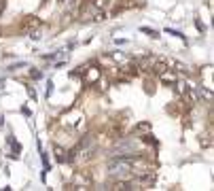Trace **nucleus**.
Returning <instances> with one entry per match:
<instances>
[{
  "label": "nucleus",
  "instance_id": "obj_4",
  "mask_svg": "<svg viewBox=\"0 0 214 191\" xmlns=\"http://www.w3.org/2000/svg\"><path fill=\"white\" fill-rule=\"evenodd\" d=\"M32 76H34V79H40V76H42V74L38 72V70H32Z\"/></svg>",
  "mask_w": 214,
  "mask_h": 191
},
{
  "label": "nucleus",
  "instance_id": "obj_2",
  "mask_svg": "<svg viewBox=\"0 0 214 191\" xmlns=\"http://www.w3.org/2000/svg\"><path fill=\"white\" fill-rule=\"evenodd\" d=\"M142 32H146V34H148V36H153V38H159V34H157L155 30H151V28H142Z\"/></svg>",
  "mask_w": 214,
  "mask_h": 191
},
{
  "label": "nucleus",
  "instance_id": "obj_1",
  "mask_svg": "<svg viewBox=\"0 0 214 191\" xmlns=\"http://www.w3.org/2000/svg\"><path fill=\"white\" fill-rule=\"evenodd\" d=\"M131 159H127V157H119V159H112L110 163H108V170L112 172V174H117V172H125V170H129L131 168Z\"/></svg>",
  "mask_w": 214,
  "mask_h": 191
},
{
  "label": "nucleus",
  "instance_id": "obj_5",
  "mask_svg": "<svg viewBox=\"0 0 214 191\" xmlns=\"http://www.w3.org/2000/svg\"><path fill=\"white\" fill-rule=\"evenodd\" d=\"M2 119H4V117H2V115H0V125H2Z\"/></svg>",
  "mask_w": 214,
  "mask_h": 191
},
{
  "label": "nucleus",
  "instance_id": "obj_3",
  "mask_svg": "<svg viewBox=\"0 0 214 191\" xmlns=\"http://www.w3.org/2000/svg\"><path fill=\"white\" fill-rule=\"evenodd\" d=\"M168 34H174V36H178V38H184V34H180V32H176V30H170V28H168Z\"/></svg>",
  "mask_w": 214,
  "mask_h": 191
}]
</instances>
